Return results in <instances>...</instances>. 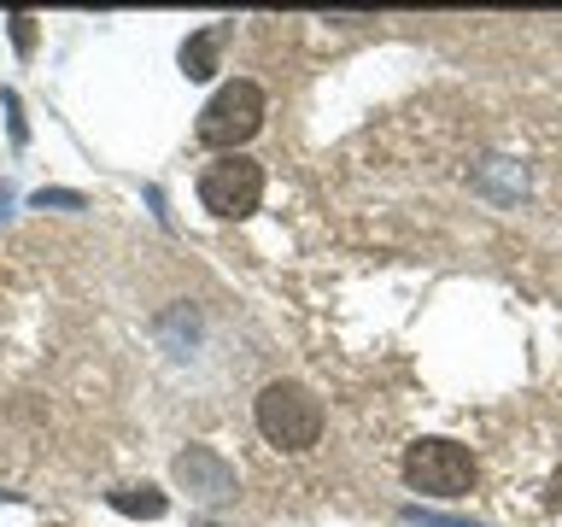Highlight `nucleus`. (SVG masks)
I'll use <instances>...</instances> for the list:
<instances>
[{
	"label": "nucleus",
	"mask_w": 562,
	"mask_h": 527,
	"mask_svg": "<svg viewBox=\"0 0 562 527\" xmlns=\"http://www.w3.org/2000/svg\"><path fill=\"white\" fill-rule=\"evenodd\" d=\"M252 416H258V434L276 451H311L323 439V399L305 381H270L258 393Z\"/></svg>",
	"instance_id": "1"
},
{
	"label": "nucleus",
	"mask_w": 562,
	"mask_h": 527,
	"mask_svg": "<svg viewBox=\"0 0 562 527\" xmlns=\"http://www.w3.org/2000/svg\"><path fill=\"white\" fill-rule=\"evenodd\" d=\"M474 451L463 439H416L404 451V486L428 492V498H469L474 492Z\"/></svg>",
	"instance_id": "2"
},
{
	"label": "nucleus",
	"mask_w": 562,
	"mask_h": 527,
	"mask_svg": "<svg viewBox=\"0 0 562 527\" xmlns=\"http://www.w3.org/2000/svg\"><path fill=\"white\" fill-rule=\"evenodd\" d=\"M258 130H263V88H258V82H246V77L223 82L217 94L205 100L200 123H193V135H200L205 147H217V153L246 147V141H252Z\"/></svg>",
	"instance_id": "3"
},
{
	"label": "nucleus",
	"mask_w": 562,
	"mask_h": 527,
	"mask_svg": "<svg viewBox=\"0 0 562 527\" xmlns=\"http://www.w3.org/2000/svg\"><path fill=\"white\" fill-rule=\"evenodd\" d=\"M263 200V165L246 153H223L217 165L200 170V205L211 217H252Z\"/></svg>",
	"instance_id": "4"
},
{
	"label": "nucleus",
	"mask_w": 562,
	"mask_h": 527,
	"mask_svg": "<svg viewBox=\"0 0 562 527\" xmlns=\"http://www.w3.org/2000/svg\"><path fill=\"white\" fill-rule=\"evenodd\" d=\"M170 474H176V486H182L188 498H200V504H228L235 498V469H228L211 446H188L170 463Z\"/></svg>",
	"instance_id": "5"
},
{
	"label": "nucleus",
	"mask_w": 562,
	"mask_h": 527,
	"mask_svg": "<svg viewBox=\"0 0 562 527\" xmlns=\"http://www.w3.org/2000/svg\"><path fill=\"white\" fill-rule=\"evenodd\" d=\"M217 47H223V30H200V35H188V42H182V70H188V82L217 77Z\"/></svg>",
	"instance_id": "6"
},
{
	"label": "nucleus",
	"mask_w": 562,
	"mask_h": 527,
	"mask_svg": "<svg viewBox=\"0 0 562 527\" xmlns=\"http://www.w3.org/2000/svg\"><path fill=\"white\" fill-rule=\"evenodd\" d=\"M112 509H123V516H140V522H158L170 509V498L158 486H117L112 492Z\"/></svg>",
	"instance_id": "7"
},
{
	"label": "nucleus",
	"mask_w": 562,
	"mask_h": 527,
	"mask_svg": "<svg viewBox=\"0 0 562 527\" xmlns=\"http://www.w3.org/2000/svg\"><path fill=\"white\" fill-rule=\"evenodd\" d=\"M35 205H53V211H82L88 200H82V193H70V188H42V193H35Z\"/></svg>",
	"instance_id": "8"
},
{
	"label": "nucleus",
	"mask_w": 562,
	"mask_h": 527,
	"mask_svg": "<svg viewBox=\"0 0 562 527\" xmlns=\"http://www.w3.org/2000/svg\"><path fill=\"white\" fill-rule=\"evenodd\" d=\"M404 522H411V527H481V522H457V516H434V509H404Z\"/></svg>",
	"instance_id": "9"
},
{
	"label": "nucleus",
	"mask_w": 562,
	"mask_h": 527,
	"mask_svg": "<svg viewBox=\"0 0 562 527\" xmlns=\"http://www.w3.org/2000/svg\"><path fill=\"white\" fill-rule=\"evenodd\" d=\"M12 42H18V53H30V47H35V18L12 12Z\"/></svg>",
	"instance_id": "10"
},
{
	"label": "nucleus",
	"mask_w": 562,
	"mask_h": 527,
	"mask_svg": "<svg viewBox=\"0 0 562 527\" xmlns=\"http://www.w3.org/2000/svg\"><path fill=\"white\" fill-rule=\"evenodd\" d=\"M551 509H562V474H557V481H551Z\"/></svg>",
	"instance_id": "11"
},
{
	"label": "nucleus",
	"mask_w": 562,
	"mask_h": 527,
	"mask_svg": "<svg viewBox=\"0 0 562 527\" xmlns=\"http://www.w3.org/2000/svg\"><path fill=\"white\" fill-rule=\"evenodd\" d=\"M7 211H12V193H7V188H0V217H7Z\"/></svg>",
	"instance_id": "12"
},
{
	"label": "nucleus",
	"mask_w": 562,
	"mask_h": 527,
	"mask_svg": "<svg viewBox=\"0 0 562 527\" xmlns=\"http://www.w3.org/2000/svg\"><path fill=\"white\" fill-rule=\"evenodd\" d=\"M193 527H217V522H193Z\"/></svg>",
	"instance_id": "13"
}]
</instances>
